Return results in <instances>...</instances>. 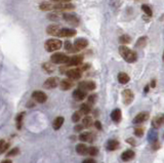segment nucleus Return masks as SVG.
<instances>
[{
    "label": "nucleus",
    "instance_id": "nucleus-28",
    "mask_svg": "<svg viewBox=\"0 0 164 163\" xmlns=\"http://www.w3.org/2000/svg\"><path fill=\"white\" fill-rule=\"evenodd\" d=\"M131 42V37L129 35H121L119 37V43H121V45H126V44L130 43Z\"/></svg>",
    "mask_w": 164,
    "mask_h": 163
},
{
    "label": "nucleus",
    "instance_id": "nucleus-27",
    "mask_svg": "<svg viewBox=\"0 0 164 163\" xmlns=\"http://www.w3.org/2000/svg\"><path fill=\"white\" fill-rule=\"evenodd\" d=\"M39 9L42 12H52V3L50 2H42L39 4Z\"/></svg>",
    "mask_w": 164,
    "mask_h": 163
},
{
    "label": "nucleus",
    "instance_id": "nucleus-46",
    "mask_svg": "<svg viewBox=\"0 0 164 163\" xmlns=\"http://www.w3.org/2000/svg\"><path fill=\"white\" fill-rule=\"evenodd\" d=\"M50 1H53V2L59 3V2H71L72 0H50Z\"/></svg>",
    "mask_w": 164,
    "mask_h": 163
},
{
    "label": "nucleus",
    "instance_id": "nucleus-23",
    "mask_svg": "<svg viewBox=\"0 0 164 163\" xmlns=\"http://www.w3.org/2000/svg\"><path fill=\"white\" fill-rule=\"evenodd\" d=\"M76 152L79 155H86V154H88V148L84 144H79L76 147Z\"/></svg>",
    "mask_w": 164,
    "mask_h": 163
},
{
    "label": "nucleus",
    "instance_id": "nucleus-42",
    "mask_svg": "<svg viewBox=\"0 0 164 163\" xmlns=\"http://www.w3.org/2000/svg\"><path fill=\"white\" fill-rule=\"evenodd\" d=\"M152 148H153V150H158V149L160 148V144H159V142H155L153 145H152Z\"/></svg>",
    "mask_w": 164,
    "mask_h": 163
},
{
    "label": "nucleus",
    "instance_id": "nucleus-14",
    "mask_svg": "<svg viewBox=\"0 0 164 163\" xmlns=\"http://www.w3.org/2000/svg\"><path fill=\"white\" fill-rule=\"evenodd\" d=\"M164 124V114H159L155 116L152 120V125L154 128H159Z\"/></svg>",
    "mask_w": 164,
    "mask_h": 163
},
{
    "label": "nucleus",
    "instance_id": "nucleus-52",
    "mask_svg": "<svg viewBox=\"0 0 164 163\" xmlns=\"http://www.w3.org/2000/svg\"><path fill=\"white\" fill-rule=\"evenodd\" d=\"M135 1H140V0H135Z\"/></svg>",
    "mask_w": 164,
    "mask_h": 163
},
{
    "label": "nucleus",
    "instance_id": "nucleus-29",
    "mask_svg": "<svg viewBox=\"0 0 164 163\" xmlns=\"http://www.w3.org/2000/svg\"><path fill=\"white\" fill-rule=\"evenodd\" d=\"M42 68H43V70L46 73H52L55 72V66L52 64V63H44L43 65H42Z\"/></svg>",
    "mask_w": 164,
    "mask_h": 163
},
{
    "label": "nucleus",
    "instance_id": "nucleus-11",
    "mask_svg": "<svg viewBox=\"0 0 164 163\" xmlns=\"http://www.w3.org/2000/svg\"><path fill=\"white\" fill-rule=\"evenodd\" d=\"M122 99H123V103L125 104V105H129L134 99V92H132L130 89H125V90L122 91Z\"/></svg>",
    "mask_w": 164,
    "mask_h": 163
},
{
    "label": "nucleus",
    "instance_id": "nucleus-39",
    "mask_svg": "<svg viewBox=\"0 0 164 163\" xmlns=\"http://www.w3.org/2000/svg\"><path fill=\"white\" fill-rule=\"evenodd\" d=\"M98 153V148H95V147H90V148H88V154H89L90 156H97Z\"/></svg>",
    "mask_w": 164,
    "mask_h": 163
},
{
    "label": "nucleus",
    "instance_id": "nucleus-49",
    "mask_svg": "<svg viewBox=\"0 0 164 163\" xmlns=\"http://www.w3.org/2000/svg\"><path fill=\"white\" fill-rule=\"evenodd\" d=\"M0 163H12V161H11V160H9V159H5V160H3L2 162H0Z\"/></svg>",
    "mask_w": 164,
    "mask_h": 163
},
{
    "label": "nucleus",
    "instance_id": "nucleus-33",
    "mask_svg": "<svg viewBox=\"0 0 164 163\" xmlns=\"http://www.w3.org/2000/svg\"><path fill=\"white\" fill-rule=\"evenodd\" d=\"M142 10L146 13L147 16H152V15H153L152 8L150 7L149 5H147V4H143V5H142Z\"/></svg>",
    "mask_w": 164,
    "mask_h": 163
},
{
    "label": "nucleus",
    "instance_id": "nucleus-5",
    "mask_svg": "<svg viewBox=\"0 0 164 163\" xmlns=\"http://www.w3.org/2000/svg\"><path fill=\"white\" fill-rule=\"evenodd\" d=\"M66 75L68 76L69 79L72 80H78L82 76V70L80 68H74V69H69L67 70Z\"/></svg>",
    "mask_w": 164,
    "mask_h": 163
},
{
    "label": "nucleus",
    "instance_id": "nucleus-15",
    "mask_svg": "<svg viewBox=\"0 0 164 163\" xmlns=\"http://www.w3.org/2000/svg\"><path fill=\"white\" fill-rule=\"evenodd\" d=\"M82 61H83V57H82V55H74V57L70 58L69 62L67 63V66L69 67L79 66V65L82 63Z\"/></svg>",
    "mask_w": 164,
    "mask_h": 163
},
{
    "label": "nucleus",
    "instance_id": "nucleus-6",
    "mask_svg": "<svg viewBox=\"0 0 164 163\" xmlns=\"http://www.w3.org/2000/svg\"><path fill=\"white\" fill-rule=\"evenodd\" d=\"M87 45H88V41H87V39L85 38H77L74 43H73L75 52H78L80 51V50L84 49Z\"/></svg>",
    "mask_w": 164,
    "mask_h": 163
},
{
    "label": "nucleus",
    "instance_id": "nucleus-16",
    "mask_svg": "<svg viewBox=\"0 0 164 163\" xmlns=\"http://www.w3.org/2000/svg\"><path fill=\"white\" fill-rule=\"evenodd\" d=\"M79 140L81 142H88V143H92L94 140V134L92 133H89V131H86V133H83L79 136Z\"/></svg>",
    "mask_w": 164,
    "mask_h": 163
},
{
    "label": "nucleus",
    "instance_id": "nucleus-40",
    "mask_svg": "<svg viewBox=\"0 0 164 163\" xmlns=\"http://www.w3.org/2000/svg\"><path fill=\"white\" fill-rule=\"evenodd\" d=\"M19 152H20L19 148H15V149H12V150H10V151L7 153V157H8V156H9V157H10V156H16V154L19 153Z\"/></svg>",
    "mask_w": 164,
    "mask_h": 163
},
{
    "label": "nucleus",
    "instance_id": "nucleus-22",
    "mask_svg": "<svg viewBox=\"0 0 164 163\" xmlns=\"http://www.w3.org/2000/svg\"><path fill=\"white\" fill-rule=\"evenodd\" d=\"M119 142L117 140H110L107 143V150L109 151H115L119 148Z\"/></svg>",
    "mask_w": 164,
    "mask_h": 163
},
{
    "label": "nucleus",
    "instance_id": "nucleus-36",
    "mask_svg": "<svg viewBox=\"0 0 164 163\" xmlns=\"http://www.w3.org/2000/svg\"><path fill=\"white\" fill-rule=\"evenodd\" d=\"M144 133H145V128L143 126H137L134 128V134L137 136H143Z\"/></svg>",
    "mask_w": 164,
    "mask_h": 163
},
{
    "label": "nucleus",
    "instance_id": "nucleus-4",
    "mask_svg": "<svg viewBox=\"0 0 164 163\" xmlns=\"http://www.w3.org/2000/svg\"><path fill=\"white\" fill-rule=\"evenodd\" d=\"M70 58L68 57L67 55L62 52H55L50 57V61H52V64H66L69 62Z\"/></svg>",
    "mask_w": 164,
    "mask_h": 163
},
{
    "label": "nucleus",
    "instance_id": "nucleus-51",
    "mask_svg": "<svg viewBox=\"0 0 164 163\" xmlns=\"http://www.w3.org/2000/svg\"><path fill=\"white\" fill-rule=\"evenodd\" d=\"M162 58H163V61H164V52H163V57Z\"/></svg>",
    "mask_w": 164,
    "mask_h": 163
},
{
    "label": "nucleus",
    "instance_id": "nucleus-38",
    "mask_svg": "<svg viewBox=\"0 0 164 163\" xmlns=\"http://www.w3.org/2000/svg\"><path fill=\"white\" fill-rule=\"evenodd\" d=\"M97 100H98L97 94H90L88 97V104L89 105H94L97 103Z\"/></svg>",
    "mask_w": 164,
    "mask_h": 163
},
{
    "label": "nucleus",
    "instance_id": "nucleus-8",
    "mask_svg": "<svg viewBox=\"0 0 164 163\" xmlns=\"http://www.w3.org/2000/svg\"><path fill=\"white\" fill-rule=\"evenodd\" d=\"M77 34L75 29L72 28H61L58 33V37H73Z\"/></svg>",
    "mask_w": 164,
    "mask_h": 163
},
{
    "label": "nucleus",
    "instance_id": "nucleus-45",
    "mask_svg": "<svg viewBox=\"0 0 164 163\" xmlns=\"http://www.w3.org/2000/svg\"><path fill=\"white\" fill-rule=\"evenodd\" d=\"M127 143H129V144H131L132 146H135V144H137V143H135V140H134V139H128L126 140Z\"/></svg>",
    "mask_w": 164,
    "mask_h": 163
},
{
    "label": "nucleus",
    "instance_id": "nucleus-3",
    "mask_svg": "<svg viewBox=\"0 0 164 163\" xmlns=\"http://www.w3.org/2000/svg\"><path fill=\"white\" fill-rule=\"evenodd\" d=\"M75 9V5L71 2H59V3H52V10L55 12H70Z\"/></svg>",
    "mask_w": 164,
    "mask_h": 163
},
{
    "label": "nucleus",
    "instance_id": "nucleus-7",
    "mask_svg": "<svg viewBox=\"0 0 164 163\" xmlns=\"http://www.w3.org/2000/svg\"><path fill=\"white\" fill-rule=\"evenodd\" d=\"M63 19L67 23L73 25V26H77L79 24V18L75 13H71V12H65L63 13Z\"/></svg>",
    "mask_w": 164,
    "mask_h": 163
},
{
    "label": "nucleus",
    "instance_id": "nucleus-18",
    "mask_svg": "<svg viewBox=\"0 0 164 163\" xmlns=\"http://www.w3.org/2000/svg\"><path fill=\"white\" fill-rule=\"evenodd\" d=\"M73 85H74V83H73L72 79H64L60 82V88L62 90H69L73 87Z\"/></svg>",
    "mask_w": 164,
    "mask_h": 163
},
{
    "label": "nucleus",
    "instance_id": "nucleus-48",
    "mask_svg": "<svg viewBox=\"0 0 164 163\" xmlns=\"http://www.w3.org/2000/svg\"><path fill=\"white\" fill-rule=\"evenodd\" d=\"M150 86H151V87H155V86H156V81H155V80H152V82H151V85H150Z\"/></svg>",
    "mask_w": 164,
    "mask_h": 163
},
{
    "label": "nucleus",
    "instance_id": "nucleus-41",
    "mask_svg": "<svg viewBox=\"0 0 164 163\" xmlns=\"http://www.w3.org/2000/svg\"><path fill=\"white\" fill-rule=\"evenodd\" d=\"M47 18H48V19H52V21H56L58 19V15H55V13H50V15L47 16Z\"/></svg>",
    "mask_w": 164,
    "mask_h": 163
},
{
    "label": "nucleus",
    "instance_id": "nucleus-32",
    "mask_svg": "<svg viewBox=\"0 0 164 163\" xmlns=\"http://www.w3.org/2000/svg\"><path fill=\"white\" fill-rule=\"evenodd\" d=\"M8 148H9V143H6L4 140H0V154L6 152Z\"/></svg>",
    "mask_w": 164,
    "mask_h": 163
},
{
    "label": "nucleus",
    "instance_id": "nucleus-44",
    "mask_svg": "<svg viewBox=\"0 0 164 163\" xmlns=\"http://www.w3.org/2000/svg\"><path fill=\"white\" fill-rule=\"evenodd\" d=\"M83 127H84L83 125H77V126H75L74 128H75V131H81Z\"/></svg>",
    "mask_w": 164,
    "mask_h": 163
},
{
    "label": "nucleus",
    "instance_id": "nucleus-50",
    "mask_svg": "<svg viewBox=\"0 0 164 163\" xmlns=\"http://www.w3.org/2000/svg\"><path fill=\"white\" fill-rule=\"evenodd\" d=\"M149 87H150V85H147V86H146V87H145V92H148Z\"/></svg>",
    "mask_w": 164,
    "mask_h": 163
},
{
    "label": "nucleus",
    "instance_id": "nucleus-35",
    "mask_svg": "<svg viewBox=\"0 0 164 163\" xmlns=\"http://www.w3.org/2000/svg\"><path fill=\"white\" fill-rule=\"evenodd\" d=\"M65 49H66L68 52H75L74 46H73L72 42H70V41L65 42Z\"/></svg>",
    "mask_w": 164,
    "mask_h": 163
},
{
    "label": "nucleus",
    "instance_id": "nucleus-17",
    "mask_svg": "<svg viewBox=\"0 0 164 163\" xmlns=\"http://www.w3.org/2000/svg\"><path fill=\"white\" fill-rule=\"evenodd\" d=\"M86 95H87L86 91L80 88H77L73 92V97H74L76 101H83L86 97Z\"/></svg>",
    "mask_w": 164,
    "mask_h": 163
},
{
    "label": "nucleus",
    "instance_id": "nucleus-26",
    "mask_svg": "<svg viewBox=\"0 0 164 163\" xmlns=\"http://www.w3.org/2000/svg\"><path fill=\"white\" fill-rule=\"evenodd\" d=\"M129 80H130V78H129V76L126 74V73L124 72H121L118 74V81L121 83V84H126L129 82Z\"/></svg>",
    "mask_w": 164,
    "mask_h": 163
},
{
    "label": "nucleus",
    "instance_id": "nucleus-43",
    "mask_svg": "<svg viewBox=\"0 0 164 163\" xmlns=\"http://www.w3.org/2000/svg\"><path fill=\"white\" fill-rule=\"evenodd\" d=\"M94 126L97 127L98 129H102V123L100 121H95L94 122Z\"/></svg>",
    "mask_w": 164,
    "mask_h": 163
},
{
    "label": "nucleus",
    "instance_id": "nucleus-13",
    "mask_svg": "<svg viewBox=\"0 0 164 163\" xmlns=\"http://www.w3.org/2000/svg\"><path fill=\"white\" fill-rule=\"evenodd\" d=\"M149 117H150V115L148 112H142V113L137 114V116L134 118V123H135V124H140V123L147 121V120L149 119Z\"/></svg>",
    "mask_w": 164,
    "mask_h": 163
},
{
    "label": "nucleus",
    "instance_id": "nucleus-12",
    "mask_svg": "<svg viewBox=\"0 0 164 163\" xmlns=\"http://www.w3.org/2000/svg\"><path fill=\"white\" fill-rule=\"evenodd\" d=\"M78 86L80 89H83L85 91L93 90V89H95V87H97V85H95V83L93 81H82V82L78 84Z\"/></svg>",
    "mask_w": 164,
    "mask_h": 163
},
{
    "label": "nucleus",
    "instance_id": "nucleus-31",
    "mask_svg": "<svg viewBox=\"0 0 164 163\" xmlns=\"http://www.w3.org/2000/svg\"><path fill=\"white\" fill-rule=\"evenodd\" d=\"M92 118L89 117V116H86L83 118V120H82V125L84 126V127H90V126L92 125Z\"/></svg>",
    "mask_w": 164,
    "mask_h": 163
},
{
    "label": "nucleus",
    "instance_id": "nucleus-2",
    "mask_svg": "<svg viewBox=\"0 0 164 163\" xmlns=\"http://www.w3.org/2000/svg\"><path fill=\"white\" fill-rule=\"evenodd\" d=\"M62 43H63V42H62L60 39L52 38V39H48V40L45 41L44 48L48 52L56 51V50H59L62 47Z\"/></svg>",
    "mask_w": 164,
    "mask_h": 163
},
{
    "label": "nucleus",
    "instance_id": "nucleus-24",
    "mask_svg": "<svg viewBox=\"0 0 164 163\" xmlns=\"http://www.w3.org/2000/svg\"><path fill=\"white\" fill-rule=\"evenodd\" d=\"M147 43H148V37H147V36H142V37L137 39V43H135V47H137V48H143V47H145L147 45Z\"/></svg>",
    "mask_w": 164,
    "mask_h": 163
},
{
    "label": "nucleus",
    "instance_id": "nucleus-30",
    "mask_svg": "<svg viewBox=\"0 0 164 163\" xmlns=\"http://www.w3.org/2000/svg\"><path fill=\"white\" fill-rule=\"evenodd\" d=\"M90 111H91V108H90L89 104H82L81 107H80V112L82 114L87 115V114L90 113Z\"/></svg>",
    "mask_w": 164,
    "mask_h": 163
},
{
    "label": "nucleus",
    "instance_id": "nucleus-20",
    "mask_svg": "<svg viewBox=\"0 0 164 163\" xmlns=\"http://www.w3.org/2000/svg\"><path fill=\"white\" fill-rule=\"evenodd\" d=\"M134 152L132 150H127L125 152H123L122 154H121V159H122V161H129V160H131L132 158H134Z\"/></svg>",
    "mask_w": 164,
    "mask_h": 163
},
{
    "label": "nucleus",
    "instance_id": "nucleus-1",
    "mask_svg": "<svg viewBox=\"0 0 164 163\" xmlns=\"http://www.w3.org/2000/svg\"><path fill=\"white\" fill-rule=\"evenodd\" d=\"M119 53L121 58L127 63H134L137 60V52L132 51L130 48H128L126 45H120L119 46Z\"/></svg>",
    "mask_w": 164,
    "mask_h": 163
},
{
    "label": "nucleus",
    "instance_id": "nucleus-25",
    "mask_svg": "<svg viewBox=\"0 0 164 163\" xmlns=\"http://www.w3.org/2000/svg\"><path fill=\"white\" fill-rule=\"evenodd\" d=\"M64 120H65L64 117H62V116L56 117L55 119V121H53V123H52L53 129H55V130H59V129L62 127V125L64 124Z\"/></svg>",
    "mask_w": 164,
    "mask_h": 163
},
{
    "label": "nucleus",
    "instance_id": "nucleus-47",
    "mask_svg": "<svg viewBox=\"0 0 164 163\" xmlns=\"http://www.w3.org/2000/svg\"><path fill=\"white\" fill-rule=\"evenodd\" d=\"M82 163H97L93 159H85Z\"/></svg>",
    "mask_w": 164,
    "mask_h": 163
},
{
    "label": "nucleus",
    "instance_id": "nucleus-19",
    "mask_svg": "<svg viewBox=\"0 0 164 163\" xmlns=\"http://www.w3.org/2000/svg\"><path fill=\"white\" fill-rule=\"evenodd\" d=\"M61 29V26L59 25H49L48 27L46 28V33L48 35H52V36H58L59 31Z\"/></svg>",
    "mask_w": 164,
    "mask_h": 163
},
{
    "label": "nucleus",
    "instance_id": "nucleus-10",
    "mask_svg": "<svg viewBox=\"0 0 164 163\" xmlns=\"http://www.w3.org/2000/svg\"><path fill=\"white\" fill-rule=\"evenodd\" d=\"M32 97H33V99L35 100L37 103H40V104L45 103V102H46V100H47L46 94H45V92H43V91H41V90H35V91H33Z\"/></svg>",
    "mask_w": 164,
    "mask_h": 163
},
{
    "label": "nucleus",
    "instance_id": "nucleus-37",
    "mask_svg": "<svg viewBox=\"0 0 164 163\" xmlns=\"http://www.w3.org/2000/svg\"><path fill=\"white\" fill-rule=\"evenodd\" d=\"M81 119V112H75L74 114L72 115V121L73 122H78L79 120Z\"/></svg>",
    "mask_w": 164,
    "mask_h": 163
},
{
    "label": "nucleus",
    "instance_id": "nucleus-21",
    "mask_svg": "<svg viewBox=\"0 0 164 163\" xmlns=\"http://www.w3.org/2000/svg\"><path fill=\"white\" fill-rule=\"evenodd\" d=\"M111 118L114 122L119 123L121 121V118H122V114H121L120 109H115V110L111 113Z\"/></svg>",
    "mask_w": 164,
    "mask_h": 163
},
{
    "label": "nucleus",
    "instance_id": "nucleus-9",
    "mask_svg": "<svg viewBox=\"0 0 164 163\" xmlns=\"http://www.w3.org/2000/svg\"><path fill=\"white\" fill-rule=\"evenodd\" d=\"M58 85H60V82H59V78L56 77H49L48 79L45 80V82L43 84V87L46 89H52L55 88Z\"/></svg>",
    "mask_w": 164,
    "mask_h": 163
},
{
    "label": "nucleus",
    "instance_id": "nucleus-34",
    "mask_svg": "<svg viewBox=\"0 0 164 163\" xmlns=\"http://www.w3.org/2000/svg\"><path fill=\"white\" fill-rule=\"evenodd\" d=\"M25 116V112H22L20 113L18 116H16V126H18L19 129H21L22 127V123H23V118Z\"/></svg>",
    "mask_w": 164,
    "mask_h": 163
}]
</instances>
